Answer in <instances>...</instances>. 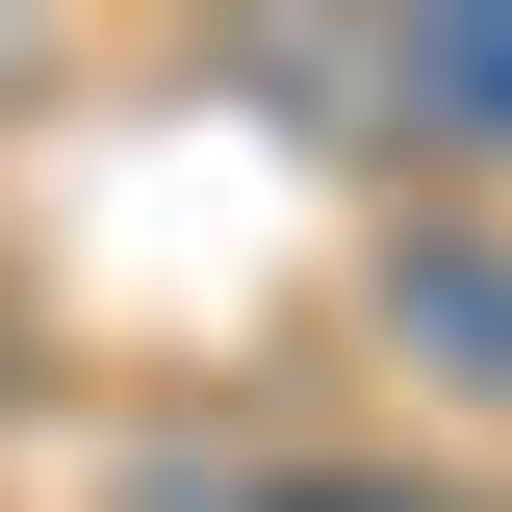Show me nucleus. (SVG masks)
Masks as SVG:
<instances>
[{
	"label": "nucleus",
	"instance_id": "obj_1",
	"mask_svg": "<svg viewBox=\"0 0 512 512\" xmlns=\"http://www.w3.org/2000/svg\"><path fill=\"white\" fill-rule=\"evenodd\" d=\"M384 333H410V384L512 410V231L487 205H410V231H384Z\"/></svg>",
	"mask_w": 512,
	"mask_h": 512
},
{
	"label": "nucleus",
	"instance_id": "obj_2",
	"mask_svg": "<svg viewBox=\"0 0 512 512\" xmlns=\"http://www.w3.org/2000/svg\"><path fill=\"white\" fill-rule=\"evenodd\" d=\"M384 128H436L461 180H512V26H410L384 52Z\"/></svg>",
	"mask_w": 512,
	"mask_h": 512
}]
</instances>
